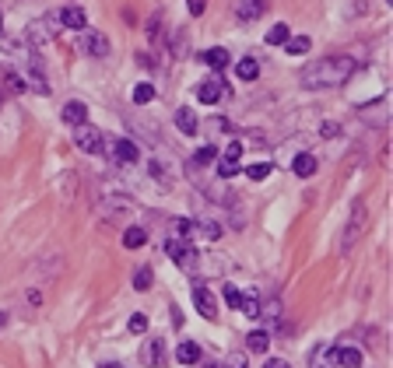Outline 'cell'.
<instances>
[{"label": "cell", "mask_w": 393, "mask_h": 368, "mask_svg": "<svg viewBox=\"0 0 393 368\" xmlns=\"http://www.w3.org/2000/svg\"><path fill=\"white\" fill-rule=\"evenodd\" d=\"M225 368H250V358H246L242 351H232L228 362H225Z\"/></svg>", "instance_id": "e575fe53"}, {"label": "cell", "mask_w": 393, "mask_h": 368, "mask_svg": "<svg viewBox=\"0 0 393 368\" xmlns=\"http://www.w3.org/2000/svg\"><path fill=\"white\" fill-rule=\"evenodd\" d=\"M165 256L176 263V267H183L187 274H194L196 271V249L180 235V239H165Z\"/></svg>", "instance_id": "3957f363"}, {"label": "cell", "mask_w": 393, "mask_h": 368, "mask_svg": "<svg viewBox=\"0 0 393 368\" xmlns=\"http://www.w3.org/2000/svg\"><path fill=\"white\" fill-rule=\"evenodd\" d=\"M246 348H250L253 355H264V351L271 348V333H267V330H250V337H246Z\"/></svg>", "instance_id": "ac0fdd59"}, {"label": "cell", "mask_w": 393, "mask_h": 368, "mask_svg": "<svg viewBox=\"0 0 393 368\" xmlns=\"http://www.w3.org/2000/svg\"><path fill=\"white\" fill-rule=\"evenodd\" d=\"M0 98H4V92H0Z\"/></svg>", "instance_id": "c3c4849f"}, {"label": "cell", "mask_w": 393, "mask_h": 368, "mask_svg": "<svg viewBox=\"0 0 393 368\" xmlns=\"http://www.w3.org/2000/svg\"><path fill=\"white\" fill-rule=\"evenodd\" d=\"M102 368H123V365H116V362H109V365H102Z\"/></svg>", "instance_id": "bcb514c9"}, {"label": "cell", "mask_w": 393, "mask_h": 368, "mask_svg": "<svg viewBox=\"0 0 393 368\" xmlns=\"http://www.w3.org/2000/svg\"><path fill=\"white\" fill-rule=\"evenodd\" d=\"M221 95H225V85L218 78H207V81L196 85V102H204V105H214Z\"/></svg>", "instance_id": "9c48e42d"}, {"label": "cell", "mask_w": 393, "mask_h": 368, "mask_svg": "<svg viewBox=\"0 0 393 368\" xmlns=\"http://www.w3.org/2000/svg\"><path fill=\"white\" fill-rule=\"evenodd\" d=\"M200 368H225V365H218V362H204Z\"/></svg>", "instance_id": "ee69618b"}, {"label": "cell", "mask_w": 393, "mask_h": 368, "mask_svg": "<svg viewBox=\"0 0 393 368\" xmlns=\"http://www.w3.org/2000/svg\"><path fill=\"white\" fill-rule=\"evenodd\" d=\"M127 330H130V333H144V330H148V316H144V312H134V316L127 319Z\"/></svg>", "instance_id": "1f68e13d"}, {"label": "cell", "mask_w": 393, "mask_h": 368, "mask_svg": "<svg viewBox=\"0 0 393 368\" xmlns=\"http://www.w3.org/2000/svg\"><path fill=\"white\" fill-rule=\"evenodd\" d=\"M214 165H218V169H214V172H218V179H232V176L239 172V162H235V158H225V155H218V158H214Z\"/></svg>", "instance_id": "cb8c5ba5"}, {"label": "cell", "mask_w": 393, "mask_h": 368, "mask_svg": "<svg viewBox=\"0 0 393 368\" xmlns=\"http://www.w3.org/2000/svg\"><path fill=\"white\" fill-rule=\"evenodd\" d=\"M264 11H267V0H239V4H235V14H239V21H242V25L257 21Z\"/></svg>", "instance_id": "30bf717a"}, {"label": "cell", "mask_w": 393, "mask_h": 368, "mask_svg": "<svg viewBox=\"0 0 393 368\" xmlns=\"http://www.w3.org/2000/svg\"><path fill=\"white\" fill-rule=\"evenodd\" d=\"M239 312H246V316H260V298H257V295H242Z\"/></svg>", "instance_id": "4dcf8cb0"}, {"label": "cell", "mask_w": 393, "mask_h": 368, "mask_svg": "<svg viewBox=\"0 0 393 368\" xmlns=\"http://www.w3.org/2000/svg\"><path fill=\"white\" fill-rule=\"evenodd\" d=\"M151 98H155V88H151L148 81H141V85L134 88V105H148Z\"/></svg>", "instance_id": "f546056e"}, {"label": "cell", "mask_w": 393, "mask_h": 368, "mask_svg": "<svg viewBox=\"0 0 393 368\" xmlns=\"http://www.w3.org/2000/svg\"><path fill=\"white\" fill-rule=\"evenodd\" d=\"M309 35H288V42H285V49L292 53V57H302V53H309Z\"/></svg>", "instance_id": "4316f807"}, {"label": "cell", "mask_w": 393, "mask_h": 368, "mask_svg": "<svg viewBox=\"0 0 393 368\" xmlns=\"http://www.w3.org/2000/svg\"><path fill=\"white\" fill-rule=\"evenodd\" d=\"M194 228L204 232V239H218V235H221V225H218V221H194Z\"/></svg>", "instance_id": "d6a6232c"}, {"label": "cell", "mask_w": 393, "mask_h": 368, "mask_svg": "<svg viewBox=\"0 0 393 368\" xmlns=\"http://www.w3.org/2000/svg\"><path fill=\"white\" fill-rule=\"evenodd\" d=\"M214 158H218V148L204 144V148L196 151L194 158H190V165H194V169H204V165H214Z\"/></svg>", "instance_id": "d4e9b609"}, {"label": "cell", "mask_w": 393, "mask_h": 368, "mask_svg": "<svg viewBox=\"0 0 393 368\" xmlns=\"http://www.w3.org/2000/svg\"><path fill=\"white\" fill-rule=\"evenodd\" d=\"M225 302H228L232 309H239V305H242V291H239V287H225Z\"/></svg>", "instance_id": "8d00e7d4"}, {"label": "cell", "mask_w": 393, "mask_h": 368, "mask_svg": "<svg viewBox=\"0 0 393 368\" xmlns=\"http://www.w3.org/2000/svg\"><path fill=\"white\" fill-rule=\"evenodd\" d=\"M176 362H183V365H196V362H200V348H196L194 340H183V344L176 348Z\"/></svg>", "instance_id": "44dd1931"}, {"label": "cell", "mask_w": 393, "mask_h": 368, "mask_svg": "<svg viewBox=\"0 0 393 368\" xmlns=\"http://www.w3.org/2000/svg\"><path fill=\"white\" fill-rule=\"evenodd\" d=\"M144 242H148V232H144L141 225H130V228L123 232V246H127V249H141Z\"/></svg>", "instance_id": "d6986e66"}, {"label": "cell", "mask_w": 393, "mask_h": 368, "mask_svg": "<svg viewBox=\"0 0 393 368\" xmlns=\"http://www.w3.org/2000/svg\"><path fill=\"white\" fill-rule=\"evenodd\" d=\"M383 98L380 102H373V105H362V119H369V123H376V126H387V116H383Z\"/></svg>", "instance_id": "7402d4cb"}, {"label": "cell", "mask_w": 393, "mask_h": 368, "mask_svg": "<svg viewBox=\"0 0 393 368\" xmlns=\"http://www.w3.org/2000/svg\"><path fill=\"white\" fill-rule=\"evenodd\" d=\"M141 365L144 368L165 365V340H162V337H148V340L141 344Z\"/></svg>", "instance_id": "52a82bcc"}, {"label": "cell", "mask_w": 393, "mask_h": 368, "mask_svg": "<svg viewBox=\"0 0 393 368\" xmlns=\"http://www.w3.org/2000/svg\"><path fill=\"white\" fill-rule=\"evenodd\" d=\"M60 116H64V123L81 126V123H88V105L74 98V102H67V105H64V112H60Z\"/></svg>", "instance_id": "4fadbf2b"}, {"label": "cell", "mask_w": 393, "mask_h": 368, "mask_svg": "<svg viewBox=\"0 0 393 368\" xmlns=\"http://www.w3.org/2000/svg\"><path fill=\"white\" fill-rule=\"evenodd\" d=\"M235 74H239V81H257V78H260V60H257V57H246V60H239Z\"/></svg>", "instance_id": "e0dca14e"}, {"label": "cell", "mask_w": 393, "mask_h": 368, "mask_svg": "<svg viewBox=\"0 0 393 368\" xmlns=\"http://www.w3.org/2000/svg\"><path fill=\"white\" fill-rule=\"evenodd\" d=\"M200 60H204V64H207L211 71H225L232 57H228V49H225V46H211V49H207V53H204Z\"/></svg>", "instance_id": "9a60e30c"}, {"label": "cell", "mask_w": 393, "mask_h": 368, "mask_svg": "<svg viewBox=\"0 0 393 368\" xmlns=\"http://www.w3.org/2000/svg\"><path fill=\"white\" fill-rule=\"evenodd\" d=\"M365 221H369V210H365L362 200H355V203H351V218H348V225H344V235H341V242H337L341 253H351V249L358 246V239H362V232H365Z\"/></svg>", "instance_id": "7a4b0ae2"}, {"label": "cell", "mask_w": 393, "mask_h": 368, "mask_svg": "<svg viewBox=\"0 0 393 368\" xmlns=\"http://www.w3.org/2000/svg\"><path fill=\"white\" fill-rule=\"evenodd\" d=\"M194 305H196V312L204 316V319H214L218 316V298H214V291L211 287H194Z\"/></svg>", "instance_id": "ba28073f"}, {"label": "cell", "mask_w": 393, "mask_h": 368, "mask_svg": "<svg viewBox=\"0 0 393 368\" xmlns=\"http://www.w3.org/2000/svg\"><path fill=\"white\" fill-rule=\"evenodd\" d=\"M4 81H7V88H11V92H14V95L28 92V85H25V78H21V74H14V71H11V74H7Z\"/></svg>", "instance_id": "836d02e7"}, {"label": "cell", "mask_w": 393, "mask_h": 368, "mask_svg": "<svg viewBox=\"0 0 393 368\" xmlns=\"http://www.w3.org/2000/svg\"><path fill=\"white\" fill-rule=\"evenodd\" d=\"M102 151H105L116 165H134V162L141 158V148H137V141H130V137H112L109 144H102Z\"/></svg>", "instance_id": "277c9868"}, {"label": "cell", "mask_w": 393, "mask_h": 368, "mask_svg": "<svg viewBox=\"0 0 393 368\" xmlns=\"http://www.w3.org/2000/svg\"><path fill=\"white\" fill-rule=\"evenodd\" d=\"M288 35H292V28L281 21V25H274V28L267 32V39H264V42H267V46H285V42H288Z\"/></svg>", "instance_id": "484cf974"}, {"label": "cell", "mask_w": 393, "mask_h": 368, "mask_svg": "<svg viewBox=\"0 0 393 368\" xmlns=\"http://www.w3.org/2000/svg\"><path fill=\"white\" fill-rule=\"evenodd\" d=\"M81 53L95 57V60H105L109 57V39L98 28H81Z\"/></svg>", "instance_id": "5b68a950"}, {"label": "cell", "mask_w": 393, "mask_h": 368, "mask_svg": "<svg viewBox=\"0 0 393 368\" xmlns=\"http://www.w3.org/2000/svg\"><path fill=\"white\" fill-rule=\"evenodd\" d=\"M169 225H176V232H180V235H190V232H194V221H190V218H172Z\"/></svg>", "instance_id": "d590c367"}, {"label": "cell", "mask_w": 393, "mask_h": 368, "mask_svg": "<svg viewBox=\"0 0 393 368\" xmlns=\"http://www.w3.org/2000/svg\"><path fill=\"white\" fill-rule=\"evenodd\" d=\"M362 351L358 348H337V365H344V368H362Z\"/></svg>", "instance_id": "ffe728a7"}, {"label": "cell", "mask_w": 393, "mask_h": 368, "mask_svg": "<svg viewBox=\"0 0 393 368\" xmlns=\"http://www.w3.org/2000/svg\"><path fill=\"white\" fill-rule=\"evenodd\" d=\"M176 126H180V133H187V137H196V130H200V119H196V112L190 109V105L176 109Z\"/></svg>", "instance_id": "7c38bea8"}, {"label": "cell", "mask_w": 393, "mask_h": 368, "mask_svg": "<svg viewBox=\"0 0 393 368\" xmlns=\"http://www.w3.org/2000/svg\"><path fill=\"white\" fill-rule=\"evenodd\" d=\"M187 7H190V14H194V18H200V14L207 11V0H187Z\"/></svg>", "instance_id": "ab89813d"}, {"label": "cell", "mask_w": 393, "mask_h": 368, "mask_svg": "<svg viewBox=\"0 0 393 368\" xmlns=\"http://www.w3.org/2000/svg\"><path fill=\"white\" fill-rule=\"evenodd\" d=\"M25 39H28V46H46L53 35L46 32V21H32V25H28V32H25Z\"/></svg>", "instance_id": "2e32d148"}, {"label": "cell", "mask_w": 393, "mask_h": 368, "mask_svg": "<svg viewBox=\"0 0 393 368\" xmlns=\"http://www.w3.org/2000/svg\"><path fill=\"white\" fill-rule=\"evenodd\" d=\"M137 64H144V67H155V57H151V53H137Z\"/></svg>", "instance_id": "b9f144b4"}, {"label": "cell", "mask_w": 393, "mask_h": 368, "mask_svg": "<svg viewBox=\"0 0 393 368\" xmlns=\"http://www.w3.org/2000/svg\"><path fill=\"white\" fill-rule=\"evenodd\" d=\"M309 365H312V368H330V365H337V348H327V344L312 348V355H309Z\"/></svg>", "instance_id": "5bb4252c"}, {"label": "cell", "mask_w": 393, "mask_h": 368, "mask_svg": "<svg viewBox=\"0 0 393 368\" xmlns=\"http://www.w3.org/2000/svg\"><path fill=\"white\" fill-rule=\"evenodd\" d=\"M225 158H235V162H239V158H242V144H239V141L225 144Z\"/></svg>", "instance_id": "74e56055"}, {"label": "cell", "mask_w": 393, "mask_h": 368, "mask_svg": "<svg viewBox=\"0 0 393 368\" xmlns=\"http://www.w3.org/2000/svg\"><path fill=\"white\" fill-rule=\"evenodd\" d=\"M60 25H64V28L81 32V28H88V14H85L81 7H74V4H71V7H64V11H60Z\"/></svg>", "instance_id": "8fae6325"}, {"label": "cell", "mask_w": 393, "mask_h": 368, "mask_svg": "<svg viewBox=\"0 0 393 368\" xmlns=\"http://www.w3.org/2000/svg\"><path fill=\"white\" fill-rule=\"evenodd\" d=\"M0 28H4V18H0Z\"/></svg>", "instance_id": "7dc6e473"}, {"label": "cell", "mask_w": 393, "mask_h": 368, "mask_svg": "<svg viewBox=\"0 0 393 368\" xmlns=\"http://www.w3.org/2000/svg\"><path fill=\"white\" fill-rule=\"evenodd\" d=\"M264 368H292V365H288L285 358H271V362H267V365H264Z\"/></svg>", "instance_id": "7bdbcfd3"}, {"label": "cell", "mask_w": 393, "mask_h": 368, "mask_svg": "<svg viewBox=\"0 0 393 368\" xmlns=\"http://www.w3.org/2000/svg\"><path fill=\"white\" fill-rule=\"evenodd\" d=\"M260 312L271 316V319H278V316H281V302H267V305H260Z\"/></svg>", "instance_id": "f35d334b"}, {"label": "cell", "mask_w": 393, "mask_h": 368, "mask_svg": "<svg viewBox=\"0 0 393 368\" xmlns=\"http://www.w3.org/2000/svg\"><path fill=\"white\" fill-rule=\"evenodd\" d=\"M74 144H78V151H85V155H98V151H102V144H105V137L98 133L92 123H81V126H78V133H74Z\"/></svg>", "instance_id": "8992f818"}, {"label": "cell", "mask_w": 393, "mask_h": 368, "mask_svg": "<svg viewBox=\"0 0 393 368\" xmlns=\"http://www.w3.org/2000/svg\"><path fill=\"white\" fill-rule=\"evenodd\" d=\"M355 71H358V60H355V57L334 53V57H323V60H312L309 67H302L298 81H302V88H337V85H344Z\"/></svg>", "instance_id": "6da1fadb"}, {"label": "cell", "mask_w": 393, "mask_h": 368, "mask_svg": "<svg viewBox=\"0 0 393 368\" xmlns=\"http://www.w3.org/2000/svg\"><path fill=\"white\" fill-rule=\"evenodd\" d=\"M151 284H155V271H151V267H137V271H134V287H137V291H148Z\"/></svg>", "instance_id": "83f0119b"}, {"label": "cell", "mask_w": 393, "mask_h": 368, "mask_svg": "<svg viewBox=\"0 0 393 368\" xmlns=\"http://www.w3.org/2000/svg\"><path fill=\"white\" fill-rule=\"evenodd\" d=\"M4 323H7V312H4V309H0V330H4Z\"/></svg>", "instance_id": "f6af8a7d"}, {"label": "cell", "mask_w": 393, "mask_h": 368, "mask_svg": "<svg viewBox=\"0 0 393 368\" xmlns=\"http://www.w3.org/2000/svg\"><path fill=\"white\" fill-rule=\"evenodd\" d=\"M292 169H295L298 179H309V176L316 172V158H312V155H298V158L292 162Z\"/></svg>", "instance_id": "603a6c76"}, {"label": "cell", "mask_w": 393, "mask_h": 368, "mask_svg": "<svg viewBox=\"0 0 393 368\" xmlns=\"http://www.w3.org/2000/svg\"><path fill=\"white\" fill-rule=\"evenodd\" d=\"M271 169H274L271 162H253V165H246V176H250L253 183H260V179H267V176H271Z\"/></svg>", "instance_id": "f1b7e54d"}, {"label": "cell", "mask_w": 393, "mask_h": 368, "mask_svg": "<svg viewBox=\"0 0 393 368\" xmlns=\"http://www.w3.org/2000/svg\"><path fill=\"white\" fill-rule=\"evenodd\" d=\"M323 137H341V123H327V126H323Z\"/></svg>", "instance_id": "60d3db41"}]
</instances>
